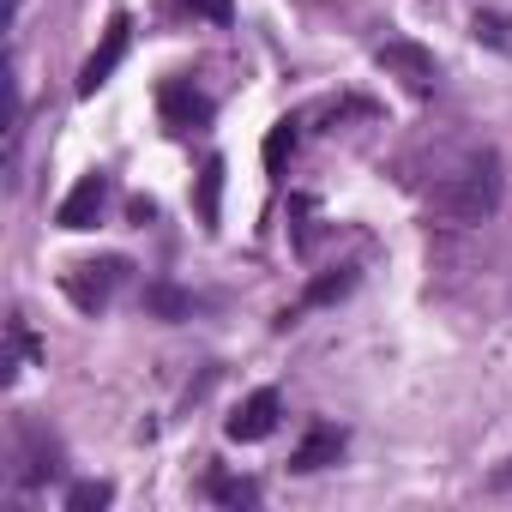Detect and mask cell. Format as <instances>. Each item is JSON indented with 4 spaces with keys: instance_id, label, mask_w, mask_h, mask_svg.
<instances>
[{
    "instance_id": "obj_1",
    "label": "cell",
    "mask_w": 512,
    "mask_h": 512,
    "mask_svg": "<svg viewBox=\"0 0 512 512\" xmlns=\"http://www.w3.org/2000/svg\"><path fill=\"white\" fill-rule=\"evenodd\" d=\"M500 193H506V175H500V157L494 151H470L458 169H446L434 181V211L452 217V223H482L500 211Z\"/></svg>"
},
{
    "instance_id": "obj_2",
    "label": "cell",
    "mask_w": 512,
    "mask_h": 512,
    "mask_svg": "<svg viewBox=\"0 0 512 512\" xmlns=\"http://www.w3.org/2000/svg\"><path fill=\"white\" fill-rule=\"evenodd\" d=\"M13 464H19V488H49V482L67 470L61 434H55L43 416H19V422H13Z\"/></svg>"
},
{
    "instance_id": "obj_3",
    "label": "cell",
    "mask_w": 512,
    "mask_h": 512,
    "mask_svg": "<svg viewBox=\"0 0 512 512\" xmlns=\"http://www.w3.org/2000/svg\"><path fill=\"white\" fill-rule=\"evenodd\" d=\"M127 260L121 253H103V260H79V266H67L61 272V290H67V302L79 308V314H103L109 302H115V290L127 284Z\"/></svg>"
},
{
    "instance_id": "obj_4",
    "label": "cell",
    "mask_w": 512,
    "mask_h": 512,
    "mask_svg": "<svg viewBox=\"0 0 512 512\" xmlns=\"http://www.w3.org/2000/svg\"><path fill=\"white\" fill-rule=\"evenodd\" d=\"M374 67H380L386 79H398L410 97H434V91H440V61H434V49H422L416 37H386V43L374 49Z\"/></svg>"
},
{
    "instance_id": "obj_5",
    "label": "cell",
    "mask_w": 512,
    "mask_h": 512,
    "mask_svg": "<svg viewBox=\"0 0 512 512\" xmlns=\"http://www.w3.org/2000/svg\"><path fill=\"white\" fill-rule=\"evenodd\" d=\"M127 49H133V19L127 13H115L109 25H103V43L85 55V67H79V97H97L109 79H115V67L127 61Z\"/></svg>"
},
{
    "instance_id": "obj_6",
    "label": "cell",
    "mask_w": 512,
    "mask_h": 512,
    "mask_svg": "<svg viewBox=\"0 0 512 512\" xmlns=\"http://www.w3.org/2000/svg\"><path fill=\"white\" fill-rule=\"evenodd\" d=\"M157 115H163L169 133H205L217 109H211V97H205L193 79H163V85H157Z\"/></svg>"
},
{
    "instance_id": "obj_7",
    "label": "cell",
    "mask_w": 512,
    "mask_h": 512,
    "mask_svg": "<svg viewBox=\"0 0 512 512\" xmlns=\"http://www.w3.org/2000/svg\"><path fill=\"white\" fill-rule=\"evenodd\" d=\"M109 193H115V181H109V169H91V175H79V187L55 205V229H97L103 223V205H109Z\"/></svg>"
},
{
    "instance_id": "obj_8",
    "label": "cell",
    "mask_w": 512,
    "mask_h": 512,
    "mask_svg": "<svg viewBox=\"0 0 512 512\" xmlns=\"http://www.w3.org/2000/svg\"><path fill=\"white\" fill-rule=\"evenodd\" d=\"M278 422H284V398H278V386H260V392H247V398L235 404V416L223 422V434L241 440V446H253V440L278 434Z\"/></svg>"
},
{
    "instance_id": "obj_9",
    "label": "cell",
    "mask_w": 512,
    "mask_h": 512,
    "mask_svg": "<svg viewBox=\"0 0 512 512\" xmlns=\"http://www.w3.org/2000/svg\"><path fill=\"white\" fill-rule=\"evenodd\" d=\"M356 278H362L356 266H332V272H320V278H314V284L302 290V302H296V308H284V314H278L272 326H278V332H290V326H296V320H302L308 308H332V302H344V296L356 290Z\"/></svg>"
},
{
    "instance_id": "obj_10",
    "label": "cell",
    "mask_w": 512,
    "mask_h": 512,
    "mask_svg": "<svg viewBox=\"0 0 512 512\" xmlns=\"http://www.w3.org/2000/svg\"><path fill=\"white\" fill-rule=\"evenodd\" d=\"M344 446H350V434H344V428H332V422H314V428L302 434V446L290 452V470H296V476H314V470L338 464V458H344Z\"/></svg>"
},
{
    "instance_id": "obj_11",
    "label": "cell",
    "mask_w": 512,
    "mask_h": 512,
    "mask_svg": "<svg viewBox=\"0 0 512 512\" xmlns=\"http://www.w3.org/2000/svg\"><path fill=\"white\" fill-rule=\"evenodd\" d=\"M193 205H199V229L217 235V217H223V157H205V163H199Z\"/></svg>"
},
{
    "instance_id": "obj_12",
    "label": "cell",
    "mask_w": 512,
    "mask_h": 512,
    "mask_svg": "<svg viewBox=\"0 0 512 512\" xmlns=\"http://www.w3.org/2000/svg\"><path fill=\"white\" fill-rule=\"evenodd\" d=\"M199 488H205V500H217V506H253V500H260V482H253V476H229L223 464H211Z\"/></svg>"
},
{
    "instance_id": "obj_13",
    "label": "cell",
    "mask_w": 512,
    "mask_h": 512,
    "mask_svg": "<svg viewBox=\"0 0 512 512\" xmlns=\"http://www.w3.org/2000/svg\"><path fill=\"white\" fill-rule=\"evenodd\" d=\"M193 308H199V302H193L181 284H169V278L145 284V314H151V320H169V326H175V320H187Z\"/></svg>"
},
{
    "instance_id": "obj_14",
    "label": "cell",
    "mask_w": 512,
    "mask_h": 512,
    "mask_svg": "<svg viewBox=\"0 0 512 512\" xmlns=\"http://www.w3.org/2000/svg\"><path fill=\"white\" fill-rule=\"evenodd\" d=\"M37 356H43V344L31 338L25 314H13V320H7V362H0V368H7V380H19V368H25V362H37Z\"/></svg>"
},
{
    "instance_id": "obj_15",
    "label": "cell",
    "mask_w": 512,
    "mask_h": 512,
    "mask_svg": "<svg viewBox=\"0 0 512 512\" xmlns=\"http://www.w3.org/2000/svg\"><path fill=\"white\" fill-rule=\"evenodd\" d=\"M296 139H302V115H284V121L266 133V175H272V181L284 175V157L296 151Z\"/></svg>"
},
{
    "instance_id": "obj_16",
    "label": "cell",
    "mask_w": 512,
    "mask_h": 512,
    "mask_svg": "<svg viewBox=\"0 0 512 512\" xmlns=\"http://www.w3.org/2000/svg\"><path fill=\"white\" fill-rule=\"evenodd\" d=\"M109 500H115L109 482H73V488H67V512H103Z\"/></svg>"
},
{
    "instance_id": "obj_17",
    "label": "cell",
    "mask_w": 512,
    "mask_h": 512,
    "mask_svg": "<svg viewBox=\"0 0 512 512\" xmlns=\"http://www.w3.org/2000/svg\"><path fill=\"white\" fill-rule=\"evenodd\" d=\"M181 7H187L193 19H211V25H229V19H235V0H181Z\"/></svg>"
},
{
    "instance_id": "obj_18",
    "label": "cell",
    "mask_w": 512,
    "mask_h": 512,
    "mask_svg": "<svg viewBox=\"0 0 512 512\" xmlns=\"http://www.w3.org/2000/svg\"><path fill=\"white\" fill-rule=\"evenodd\" d=\"M296 211L308 217L314 205H308V199H296ZM296 247H302V253H314V223H296Z\"/></svg>"
},
{
    "instance_id": "obj_19",
    "label": "cell",
    "mask_w": 512,
    "mask_h": 512,
    "mask_svg": "<svg viewBox=\"0 0 512 512\" xmlns=\"http://www.w3.org/2000/svg\"><path fill=\"white\" fill-rule=\"evenodd\" d=\"M127 223H139V229L157 223V205H151V199H127Z\"/></svg>"
},
{
    "instance_id": "obj_20",
    "label": "cell",
    "mask_w": 512,
    "mask_h": 512,
    "mask_svg": "<svg viewBox=\"0 0 512 512\" xmlns=\"http://www.w3.org/2000/svg\"><path fill=\"white\" fill-rule=\"evenodd\" d=\"M488 488H494V494H512V458H506V464L488 476Z\"/></svg>"
}]
</instances>
